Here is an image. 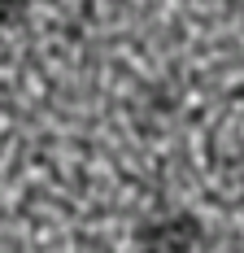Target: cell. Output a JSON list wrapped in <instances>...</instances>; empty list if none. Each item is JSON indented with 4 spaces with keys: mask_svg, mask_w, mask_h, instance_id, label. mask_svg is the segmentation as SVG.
Instances as JSON below:
<instances>
[{
    "mask_svg": "<svg viewBox=\"0 0 244 253\" xmlns=\"http://www.w3.org/2000/svg\"><path fill=\"white\" fill-rule=\"evenodd\" d=\"M201 245H205V227L188 210L144 218L140 231H135V249L140 253H201Z\"/></svg>",
    "mask_w": 244,
    "mask_h": 253,
    "instance_id": "cell-1",
    "label": "cell"
},
{
    "mask_svg": "<svg viewBox=\"0 0 244 253\" xmlns=\"http://www.w3.org/2000/svg\"><path fill=\"white\" fill-rule=\"evenodd\" d=\"M22 9H26V0H0V31H4L9 22H18Z\"/></svg>",
    "mask_w": 244,
    "mask_h": 253,
    "instance_id": "cell-2",
    "label": "cell"
}]
</instances>
